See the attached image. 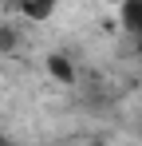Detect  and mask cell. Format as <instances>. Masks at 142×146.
Instances as JSON below:
<instances>
[{"mask_svg":"<svg viewBox=\"0 0 142 146\" xmlns=\"http://www.w3.org/2000/svg\"><path fill=\"white\" fill-rule=\"evenodd\" d=\"M118 24H122V32H130V36L142 40V0H122V8H118Z\"/></svg>","mask_w":142,"mask_h":146,"instance_id":"cell-1","label":"cell"},{"mask_svg":"<svg viewBox=\"0 0 142 146\" xmlns=\"http://www.w3.org/2000/svg\"><path fill=\"white\" fill-rule=\"evenodd\" d=\"M47 71H51V79H55V83H63V87H71V83H75V67H71L67 55H59V51H55V55H47Z\"/></svg>","mask_w":142,"mask_h":146,"instance_id":"cell-2","label":"cell"},{"mask_svg":"<svg viewBox=\"0 0 142 146\" xmlns=\"http://www.w3.org/2000/svg\"><path fill=\"white\" fill-rule=\"evenodd\" d=\"M16 4H20V12L28 16V20H47L59 0H16Z\"/></svg>","mask_w":142,"mask_h":146,"instance_id":"cell-3","label":"cell"},{"mask_svg":"<svg viewBox=\"0 0 142 146\" xmlns=\"http://www.w3.org/2000/svg\"><path fill=\"white\" fill-rule=\"evenodd\" d=\"M16 48V32L12 28H0V51H12Z\"/></svg>","mask_w":142,"mask_h":146,"instance_id":"cell-4","label":"cell"}]
</instances>
